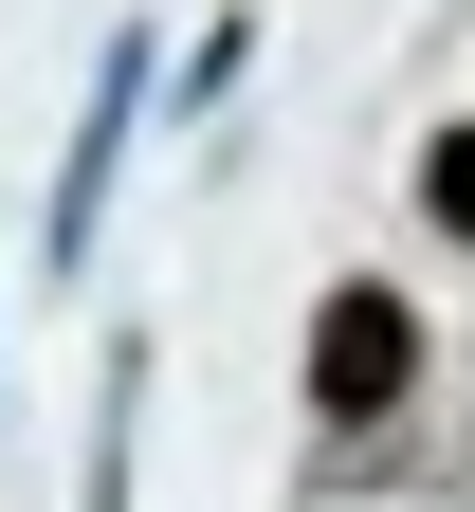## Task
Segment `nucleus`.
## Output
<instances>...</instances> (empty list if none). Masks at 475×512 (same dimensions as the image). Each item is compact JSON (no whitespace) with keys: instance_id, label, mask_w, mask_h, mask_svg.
I'll use <instances>...</instances> for the list:
<instances>
[{"instance_id":"obj_1","label":"nucleus","mask_w":475,"mask_h":512,"mask_svg":"<svg viewBox=\"0 0 475 512\" xmlns=\"http://www.w3.org/2000/svg\"><path fill=\"white\" fill-rule=\"evenodd\" d=\"M147 92H165V55H147V37H110V74H92V110H74V147H55L37 275H74V293H92V220H110V183H128V128H147Z\"/></svg>"},{"instance_id":"obj_2","label":"nucleus","mask_w":475,"mask_h":512,"mask_svg":"<svg viewBox=\"0 0 475 512\" xmlns=\"http://www.w3.org/2000/svg\"><path fill=\"white\" fill-rule=\"evenodd\" d=\"M402 384H421V311L384 275H329V311H311V421L366 439V421H402Z\"/></svg>"},{"instance_id":"obj_3","label":"nucleus","mask_w":475,"mask_h":512,"mask_svg":"<svg viewBox=\"0 0 475 512\" xmlns=\"http://www.w3.org/2000/svg\"><path fill=\"white\" fill-rule=\"evenodd\" d=\"M128 458H147V348H110V403H92V476H74V512H128Z\"/></svg>"},{"instance_id":"obj_4","label":"nucleus","mask_w":475,"mask_h":512,"mask_svg":"<svg viewBox=\"0 0 475 512\" xmlns=\"http://www.w3.org/2000/svg\"><path fill=\"white\" fill-rule=\"evenodd\" d=\"M421 220H439V238L475 256V110H457V128H439V147H421Z\"/></svg>"}]
</instances>
